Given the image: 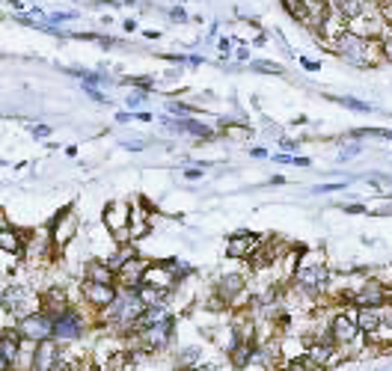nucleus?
<instances>
[{"label":"nucleus","mask_w":392,"mask_h":371,"mask_svg":"<svg viewBox=\"0 0 392 371\" xmlns=\"http://www.w3.org/2000/svg\"><path fill=\"white\" fill-rule=\"evenodd\" d=\"M80 291H84V300L93 306V309H107V306L119 297L116 285H110V283H93V279H84Z\"/></svg>","instance_id":"nucleus-9"},{"label":"nucleus","mask_w":392,"mask_h":371,"mask_svg":"<svg viewBox=\"0 0 392 371\" xmlns=\"http://www.w3.org/2000/svg\"><path fill=\"white\" fill-rule=\"evenodd\" d=\"M143 36H146V39H160V33H158V30H146Z\"/></svg>","instance_id":"nucleus-53"},{"label":"nucleus","mask_w":392,"mask_h":371,"mask_svg":"<svg viewBox=\"0 0 392 371\" xmlns=\"http://www.w3.org/2000/svg\"><path fill=\"white\" fill-rule=\"evenodd\" d=\"M119 84H128V86L143 89V93L151 95V89H155V77H149V75H143V77H119Z\"/></svg>","instance_id":"nucleus-25"},{"label":"nucleus","mask_w":392,"mask_h":371,"mask_svg":"<svg viewBox=\"0 0 392 371\" xmlns=\"http://www.w3.org/2000/svg\"><path fill=\"white\" fill-rule=\"evenodd\" d=\"M342 211H347V214H369V208H365L363 202H354V205H342Z\"/></svg>","instance_id":"nucleus-38"},{"label":"nucleus","mask_w":392,"mask_h":371,"mask_svg":"<svg viewBox=\"0 0 392 371\" xmlns=\"http://www.w3.org/2000/svg\"><path fill=\"white\" fill-rule=\"evenodd\" d=\"M146 267H149L146 259L134 256L128 265H122L119 270H116V283H119L122 288H131V291H140V288H143V276H146Z\"/></svg>","instance_id":"nucleus-14"},{"label":"nucleus","mask_w":392,"mask_h":371,"mask_svg":"<svg viewBox=\"0 0 392 371\" xmlns=\"http://www.w3.org/2000/svg\"><path fill=\"white\" fill-rule=\"evenodd\" d=\"M217 33H220V24H217V21H211V24H208V36H205V39H214Z\"/></svg>","instance_id":"nucleus-48"},{"label":"nucleus","mask_w":392,"mask_h":371,"mask_svg":"<svg viewBox=\"0 0 392 371\" xmlns=\"http://www.w3.org/2000/svg\"><path fill=\"white\" fill-rule=\"evenodd\" d=\"M356 155H363V143H351V146H342V152H339V158L342 160H351Z\"/></svg>","instance_id":"nucleus-33"},{"label":"nucleus","mask_w":392,"mask_h":371,"mask_svg":"<svg viewBox=\"0 0 392 371\" xmlns=\"http://www.w3.org/2000/svg\"><path fill=\"white\" fill-rule=\"evenodd\" d=\"M229 134L232 137H241V140H249V128H235V125H232Z\"/></svg>","instance_id":"nucleus-44"},{"label":"nucleus","mask_w":392,"mask_h":371,"mask_svg":"<svg viewBox=\"0 0 392 371\" xmlns=\"http://www.w3.org/2000/svg\"><path fill=\"white\" fill-rule=\"evenodd\" d=\"M347 184L345 182H333V184H318V187H312V193H333V190H345Z\"/></svg>","instance_id":"nucleus-35"},{"label":"nucleus","mask_w":392,"mask_h":371,"mask_svg":"<svg viewBox=\"0 0 392 371\" xmlns=\"http://www.w3.org/2000/svg\"><path fill=\"white\" fill-rule=\"evenodd\" d=\"M173 330H175V315H169V318H164L160 324H155V327H149V330H140L137 336L143 342V350L167 348L169 342H173Z\"/></svg>","instance_id":"nucleus-7"},{"label":"nucleus","mask_w":392,"mask_h":371,"mask_svg":"<svg viewBox=\"0 0 392 371\" xmlns=\"http://www.w3.org/2000/svg\"><path fill=\"white\" fill-rule=\"evenodd\" d=\"M84 93L93 98V101H98V104H110V95H104L101 86H89V84H84Z\"/></svg>","instance_id":"nucleus-30"},{"label":"nucleus","mask_w":392,"mask_h":371,"mask_svg":"<svg viewBox=\"0 0 392 371\" xmlns=\"http://www.w3.org/2000/svg\"><path fill=\"white\" fill-rule=\"evenodd\" d=\"M380 48H383V57H387L392 62V27H387L380 36Z\"/></svg>","instance_id":"nucleus-31"},{"label":"nucleus","mask_w":392,"mask_h":371,"mask_svg":"<svg viewBox=\"0 0 392 371\" xmlns=\"http://www.w3.org/2000/svg\"><path fill=\"white\" fill-rule=\"evenodd\" d=\"M134 256H137V252H134L131 243H119V247H116V250L110 252V256H107V265H110L113 270H119L122 265H128V261H131Z\"/></svg>","instance_id":"nucleus-22"},{"label":"nucleus","mask_w":392,"mask_h":371,"mask_svg":"<svg viewBox=\"0 0 392 371\" xmlns=\"http://www.w3.org/2000/svg\"><path fill=\"white\" fill-rule=\"evenodd\" d=\"M137 24H140L137 18H125V21H122V30H125V33H134V30H137Z\"/></svg>","instance_id":"nucleus-45"},{"label":"nucleus","mask_w":392,"mask_h":371,"mask_svg":"<svg viewBox=\"0 0 392 371\" xmlns=\"http://www.w3.org/2000/svg\"><path fill=\"white\" fill-rule=\"evenodd\" d=\"M125 9H151V6L143 3V0H125Z\"/></svg>","instance_id":"nucleus-46"},{"label":"nucleus","mask_w":392,"mask_h":371,"mask_svg":"<svg viewBox=\"0 0 392 371\" xmlns=\"http://www.w3.org/2000/svg\"><path fill=\"white\" fill-rule=\"evenodd\" d=\"M327 53H336L339 60H345L347 66H356V69H374L380 66L383 57V48H380V39H369V36H360L356 30H342L339 36L327 42Z\"/></svg>","instance_id":"nucleus-1"},{"label":"nucleus","mask_w":392,"mask_h":371,"mask_svg":"<svg viewBox=\"0 0 392 371\" xmlns=\"http://www.w3.org/2000/svg\"><path fill=\"white\" fill-rule=\"evenodd\" d=\"M146 101H149V93H143V89H134L131 95H125V107H128V110H143Z\"/></svg>","instance_id":"nucleus-27"},{"label":"nucleus","mask_w":392,"mask_h":371,"mask_svg":"<svg viewBox=\"0 0 392 371\" xmlns=\"http://www.w3.org/2000/svg\"><path fill=\"white\" fill-rule=\"evenodd\" d=\"M101 220H104V226H107V232H110V235H119L125 229H131V205L110 202V205L104 208Z\"/></svg>","instance_id":"nucleus-16"},{"label":"nucleus","mask_w":392,"mask_h":371,"mask_svg":"<svg viewBox=\"0 0 392 371\" xmlns=\"http://www.w3.org/2000/svg\"><path fill=\"white\" fill-rule=\"evenodd\" d=\"M160 125H164L167 131H173V134H191V137H202V140H208L214 137V128H208V125H202L199 119H191V116H164L160 119Z\"/></svg>","instance_id":"nucleus-8"},{"label":"nucleus","mask_w":392,"mask_h":371,"mask_svg":"<svg viewBox=\"0 0 392 371\" xmlns=\"http://www.w3.org/2000/svg\"><path fill=\"white\" fill-rule=\"evenodd\" d=\"M6 3H9V9H12V12H27V9H30V6L24 3V0H6Z\"/></svg>","instance_id":"nucleus-43"},{"label":"nucleus","mask_w":392,"mask_h":371,"mask_svg":"<svg viewBox=\"0 0 392 371\" xmlns=\"http://www.w3.org/2000/svg\"><path fill=\"white\" fill-rule=\"evenodd\" d=\"M214 291H217V297L226 300V306H235L238 300L247 297V276L244 274H223L217 279V285H214Z\"/></svg>","instance_id":"nucleus-10"},{"label":"nucleus","mask_w":392,"mask_h":371,"mask_svg":"<svg viewBox=\"0 0 392 371\" xmlns=\"http://www.w3.org/2000/svg\"><path fill=\"white\" fill-rule=\"evenodd\" d=\"M265 42H267V33L262 30V33H258L256 39H253V48H265Z\"/></svg>","instance_id":"nucleus-47"},{"label":"nucleus","mask_w":392,"mask_h":371,"mask_svg":"<svg viewBox=\"0 0 392 371\" xmlns=\"http://www.w3.org/2000/svg\"><path fill=\"white\" fill-rule=\"evenodd\" d=\"M86 279H93V283H110V285H116V270L107 265V259H101V261H89L86 265Z\"/></svg>","instance_id":"nucleus-21"},{"label":"nucleus","mask_w":392,"mask_h":371,"mask_svg":"<svg viewBox=\"0 0 392 371\" xmlns=\"http://www.w3.org/2000/svg\"><path fill=\"white\" fill-rule=\"evenodd\" d=\"M232 45H235V39H229V36H220V39H217V51H220L223 60L232 53Z\"/></svg>","instance_id":"nucleus-34"},{"label":"nucleus","mask_w":392,"mask_h":371,"mask_svg":"<svg viewBox=\"0 0 392 371\" xmlns=\"http://www.w3.org/2000/svg\"><path fill=\"white\" fill-rule=\"evenodd\" d=\"M202 62H205V57H199V53H187V57H184V66L187 69H199Z\"/></svg>","instance_id":"nucleus-37"},{"label":"nucleus","mask_w":392,"mask_h":371,"mask_svg":"<svg viewBox=\"0 0 392 371\" xmlns=\"http://www.w3.org/2000/svg\"><path fill=\"white\" fill-rule=\"evenodd\" d=\"M75 232H77V214L71 211V208H62V211L57 214V220L51 223V241H53V247L62 250L71 238H75Z\"/></svg>","instance_id":"nucleus-11"},{"label":"nucleus","mask_w":392,"mask_h":371,"mask_svg":"<svg viewBox=\"0 0 392 371\" xmlns=\"http://www.w3.org/2000/svg\"><path fill=\"white\" fill-rule=\"evenodd\" d=\"M0 250L9 252V256H21V252L27 250V232L6 223L3 229H0Z\"/></svg>","instance_id":"nucleus-18"},{"label":"nucleus","mask_w":392,"mask_h":371,"mask_svg":"<svg viewBox=\"0 0 392 371\" xmlns=\"http://www.w3.org/2000/svg\"><path fill=\"white\" fill-rule=\"evenodd\" d=\"M182 283L178 274L173 267H169V261H149L146 267V276H143V285L149 288H158V291H175V285Z\"/></svg>","instance_id":"nucleus-6"},{"label":"nucleus","mask_w":392,"mask_h":371,"mask_svg":"<svg viewBox=\"0 0 392 371\" xmlns=\"http://www.w3.org/2000/svg\"><path fill=\"white\" fill-rule=\"evenodd\" d=\"M21 348H24V339L15 327H6L3 330V339H0V368L3 371H12L15 359L21 357Z\"/></svg>","instance_id":"nucleus-15"},{"label":"nucleus","mask_w":392,"mask_h":371,"mask_svg":"<svg viewBox=\"0 0 392 371\" xmlns=\"http://www.w3.org/2000/svg\"><path fill=\"white\" fill-rule=\"evenodd\" d=\"M167 113H173V116H193V113H199V107L184 104V101H169L167 104Z\"/></svg>","instance_id":"nucleus-28"},{"label":"nucleus","mask_w":392,"mask_h":371,"mask_svg":"<svg viewBox=\"0 0 392 371\" xmlns=\"http://www.w3.org/2000/svg\"><path fill=\"white\" fill-rule=\"evenodd\" d=\"M178 363L193 368L196 363H199V348H187V350H182V359H178Z\"/></svg>","instance_id":"nucleus-32"},{"label":"nucleus","mask_w":392,"mask_h":371,"mask_svg":"<svg viewBox=\"0 0 392 371\" xmlns=\"http://www.w3.org/2000/svg\"><path fill=\"white\" fill-rule=\"evenodd\" d=\"M330 101H336V104H342L347 107V110H356V113H371L374 110V104L369 101H363V98H347V95H327Z\"/></svg>","instance_id":"nucleus-23"},{"label":"nucleus","mask_w":392,"mask_h":371,"mask_svg":"<svg viewBox=\"0 0 392 371\" xmlns=\"http://www.w3.org/2000/svg\"><path fill=\"white\" fill-rule=\"evenodd\" d=\"M300 66L306 71H321V62L318 60H309V57H300Z\"/></svg>","instance_id":"nucleus-40"},{"label":"nucleus","mask_w":392,"mask_h":371,"mask_svg":"<svg viewBox=\"0 0 392 371\" xmlns=\"http://www.w3.org/2000/svg\"><path fill=\"white\" fill-rule=\"evenodd\" d=\"M247 66L253 71H258V75H276V77L285 75V69L280 66V62H273V60H249Z\"/></svg>","instance_id":"nucleus-24"},{"label":"nucleus","mask_w":392,"mask_h":371,"mask_svg":"<svg viewBox=\"0 0 392 371\" xmlns=\"http://www.w3.org/2000/svg\"><path fill=\"white\" fill-rule=\"evenodd\" d=\"M387 300H389V288L380 279H365L354 291L345 294V303H354V306H383Z\"/></svg>","instance_id":"nucleus-4"},{"label":"nucleus","mask_w":392,"mask_h":371,"mask_svg":"<svg viewBox=\"0 0 392 371\" xmlns=\"http://www.w3.org/2000/svg\"><path fill=\"white\" fill-rule=\"evenodd\" d=\"M249 155H253V158H267V149L265 146H256V149H249Z\"/></svg>","instance_id":"nucleus-49"},{"label":"nucleus","mask_w":392,"mask_h":371,"mask_svg":"<svg viewBox=\"0 0 392 371\" xmlns=\"http://www.w3.org/2000/svg\"><path fill=\"white\" fill-rule=\"evenodd\" d=\"M327 283H330V267L324 261V252H321V250L303 252L300 261H297V267H294V288H300V291L318 297L327 288Z\"/></svg>","instance_id":"nucleus-2"},{"label":"nucleus","mask_w":392,"mask_h":371,"mask_svg":"<svg viewBox=\"0 0 392 371\" xmlns=\"http://www.w3.org/2000/svg\"><path fill=\"white\" fill-rule=\"evenodd\" d=\"M280 149L289 152V155H297V152H300V143H297V140H280Z\"/></svg>","instance_id":"nucleus-36"},{"label":"nucleus","mask_w":392,"mask_h":371,"mask_svg":"<svg viewBox=\"0 0 392 371\" xmlns=\"http://www.w3.org/2000/svg\"><path fill=\"white\" fill-rule=\"evenodd\" d=\"M80 333H84V321H80L77 309H71V306L53 318V339L57 342H75L80 339Z\"/></svg>","instance_id":"nucleus-12"},{"label":"nucleus","mask_w":392,"mask_h":371,"mask_svg":"<svg viewBox=\"0 0 392 371\" xmlns=\"http://www.w3.org/2000/svg\"><path fill=\"white\" fill-rule=\"evenodd\" d=\"M131 119H137V113H131V110H119V113H116V125H125V122H131Z\"/></svg>","instance_id":"nucleus-41"},{"label":"nucleus","mask_w":392,"mask_h":371,"mask_svg":"<svg viewBox=\"0 0 392 371\" xmlns=\"http://www.w3.org/2000/svg\"><path fill=\"white\" fill-rule=\"evenodd\" d=\"M69 75H75L77 80H80V84H89V86H113V84H119V77H113V75H107V71H101V69H98V71H86V69H69Z\"/></svg>","instance_id":"nucleus-19"},{"label":"nucleus","mask_w":392,"mask_h":371,"mask_svg":"<svg viewBox=\"0 0 392 371\" xmlns=\"http://www.w3.org/2000/svg\"><path fill=\"white\" fill-rule=\"evenodd\" d=\"M354 318H356V327L369 336V333L380 327V306H356Z\"/></svg>","instance_id":"nucleus-20"},{"label":"nucleus","mask_w":392,"mask_h":371,"mask_svg":"<svg viewBox=\"0 0 392 371\" xmlns=\"http://www.w3.org/2000/svg\"><path fill=\"white\" fill-rule=\"evenodd\" d=\"M327 3L339 18H345V21L351 24V21H356V18H363L365 12H369L374 0H327Z\"/></svg>","instance_id":"nucleus-17"},{"label":"nucleus","mask_w":392,"mask_h":371,"mask_svg":"<svg viewBox=\"0 0 392 371\" xmlns=\"http://www.w3.org/2000/svg\"><path fill=\"white\" fill-rule=\"evenodd\" d=\"M184 178L191 182V178H202V169H184Z\"/></svg>","instance_id":"nucleus-50"},{"label":"nucleus","mask_w":392,"mask_h":371,"mask_svg":"<svg viewBox=\"0 0 392 371\" xmlns=\"http://www.w3.org/2000/svg\"><path fill=\"white\" fill-rule=\"evenodd\" d=\"M15 330L21 333L24 342L39 345V342L53 339V318L45 309H39V312H33V315H24V318H15Z\"/></svg>","instance_id":"nucleus-3"},{"label":"nucleus","mask_w":392,"mask_h":371,"mask_svg":"<svg viewBox=\"0 0 392 371\" xmlns=\"http://www.w3.org/2000/svg\"><path fill=\"white\" fill-rule=\"evenodd\" d=\"M258 243H265L262 235H249V232H235V235H229V241H226V256L229 259H249L253 252L258 250Z\"/></svg>","instance_id":"nucleus-13"},{"label":"nucleus","mask_w":392,"mask_h":371,"mask_svg":"<svg viewBox=\"0 0 392 371\" xmlns=\"http://www.w3.org/2000/svg\"><path fill=\"white\" fill-rule=\"evenodd\" d=\"M318 3H327V0H318Z\"/></svg>","instance_id":"nucleus-55"},{"label":"nucleus","mask_w":392,"mask_h":371,"mask_svg":"<svg viewBox=\"0 0 392 371\" xmlns=\"http://www.w3.org/2000/svg\"><path fill=\"white\" fill-rule=\"evenodd\" d=\"M125 149H128V152H140V149H146V143H125Z\"/></svg>","instance_id":"nucleus-52"},{"label":"nucleus","mask_w":392,"mask_h":371,"mask_svg":"<svg viewBox=\"0 0 392 371\" xmlns=\"http://www.w3.org/2000/svg\"><path fill=\"white\" fill-rule=\"evenodd\" d=\"M30 134L33 137H51V125H33Z\"/></svg>","instance_id":"nucleus-39"},{"label":"nucleus","mask_w":392,"mask_h":371,"mask_svg":"<svg viewBox=\"0 0 392 371\" xmlns=\"http://www.w3.org/2000/svg\"><path fill=\"white\" fill-rule=\"evenodd\" d=\"M137 119H140V122H151V119H155V116H151L149 110H137Z\"/></svg>","instance_id":"nucleus-51"},{"label":"nucleus","mask_w":392,"mask_h":371,"mask_svg":"<svg viewBox=\"0 0 392 371\" xmlns=\"http://www.w3.org/2000/svg\"><path fill=\"white\" fill-rule=\"evenodd\" d=\"M167 21H173V24H187V21H191V15H187L184 6H169V9H167Z\"/></svg>","instance_id":"nucleus-29"},{"label":"nucleus","mask_w":392,"mask_h":371,"mask_svg":"<svg viewBox=\"0 0 392 371\" xmlns=\"http://www.w3.org/2000/svg\"><path fill=\"white\" fill-rule=\"evenodd\" d=\"M330 330H333L336 345L351 348V350H354V348L360 350V336H365V333L356 327L354 312H339V315H333V321H330Z\"/></svg>","instance_id":"nucleus-5"},{"label":"nucleus","mask_w":392,"mask_h":371,"mask_svg":"<svg viewBox=\"0 0 392 371\" xmlns=\"http://www.w3.org/2000/svg\"><path fill=\"white\" fill-rule=\"evenodd\" d=\"M378 3H380V6H383V3H389V0H378Z\"/></svg>","instance_id":"nucleus-54"},{"label":"nucleus","mask_w":392,"mask_h":371,"mask_svg":"<svg viewBox=\"0 0 392 371\" xmlns=\"http://www.w3.org/2000/svg\"><path fill=\"white\" fill-rule=\"evenodd\" d=\"M235 60L238 62H249V48H244L241 42H238V48H235Z\"/></svg>","instance_id":"nucleus-42"},{"label":"nucleus","mask_w":392,"mask_h":371,"mask_svg":"<svg viewBox=\"0 0 392 371\" xmlns=\"http://www.w3.org/2000/svg\"><path fill=\"white\" fill-rule=\"evenodd\" d=\"M77 18H80L77 9H66V12H48V18H45V24L60 27L62 21H77Z\"/></svg>","instance_id":"nucleus-26"}]
</instances>
